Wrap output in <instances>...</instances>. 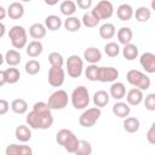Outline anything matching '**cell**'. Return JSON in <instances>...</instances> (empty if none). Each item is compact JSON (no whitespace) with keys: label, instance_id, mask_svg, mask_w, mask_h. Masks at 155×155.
<instances>
[{"label":"cell","instance_id":"obj_1","mask_svg":"<svg viewBox=\"0 0 155 155\" xmlns=\"http://www.w3.org/2000/svg\"><path fill=\"white\" fill-rule=\"evenodd\" d=\"M27 125L33 130H47L53 125L51 109L45 102H36L25 117Z\"/></svg>","mask_w":155,"mask_h":155},{"label":"cell","instance_id":"obj_2","mask_svg":"<svg viewBox=\"0 0 155 155\" xmlns=\"http://www.w3.org/2000/svg\"><path fill=\"white\" fill-rule=\"evenodd\" d=\"M56 142L62 145L68 153H71L74 154L76 148H78V144H79V139L78 137L75 136V133L68 128H62L57 132L56 134Z\"/></svg>","mask_w":155,"mask_h":155},{"label":"cell","instance_id":"obj_3","mask_svg":"<svg viewBox=\"0 0 155 155\" xmlns=\"http://www.w3.org/2000/svg\"><path fill=\"white\" fill-rule=\"evenodd\" d=\"M126 80L131 86H133L134 88H138L140 91L148 90L150 87V84H151L150 78L137 69L128 70L126 74Z\"/></svg>","mask_w":155,"mask_h":155},{"label":"cell","instance_id":"obj_4","mask_svg":"<svg viewBox=\"0 0 155 155\" xmlns=\"http://www.w3.org/2000/svg\"><path fill=\"white\" fill-rule=\"evenodd\" d=\"M70 101H71V104L75 109H86L90 104V93H88V90L87 87L85 86H78L73 90L71 92V96H70Z\"/></svg>","mask_w":155,"mask_h":155},{"label":"cell","instance_id":"obj_5","mask_svg":"<svg viewBox=\"0 0 155 155\" xmlns=\"http://www.w3.org/2000/svg\"><path fill=\"white\" fill-rule=\"evenodd\" d=\"M8 39L15 48H24L28 44V35L27 30L22 25H13L8 30Z\"/></svg>","mask_w":155,"mask_h":155},{"label":"cell","instance_id":"obj_6","mask_svg":"<svg viewBox=\"0 0 155 155\" xmlns=\"http://www.w3.org/2000/svg\"><path fill=\"white\" fill-rule=\"evenodd\" d=\"M68 102H69L68 93L64 90H57L53 93H51V96L48 97L47 105L51 110H61L68 105Z\"/></svg>","mask_w":155,"mask_h":155},{"label":"cell","instance_id":"obj_7","mask_svg":"<svg viewBox=\"0 0 155 155\" xmlns=\"http://www.w3.org/2000/svg\"><path fill=\"white\" fill-rule=\"evenodd\" d=\"M101 115H102V110L99 108H97V107L87 108L79 116V124L85 128H90V127L94 126V124L99 120Z\"/></svg>","mask_w":155,"mask_h":155},{"label":"cell","instance_id":"obj_8","mask_svg":"<svg viewBox=\"0 0 155 155\" xmlns=\"http://www.w3.org/2000/svg\"><path fill=\"white\" fill-rule=\"evenodd\" d=\"M65 67H67L68 75L73 79H76V78H80L84 71V61L80 56L71 54L68 57L65 62Z\"/></svg>","mask_w":155,"mask_h":155},{"label":"cell","instance_id":"obj_9","mask_svg":"<svg viewBox=\"0 0 155 155\" xmlns=\"http://www.w3.org/2000/svg\"><path fill=\"white\" fill-rule=\"evenodd\" d=\"M92 13L99 19H108L113 16L114 13V6L110 1L108 0H102L99 2H97V5L93 7V10H91Z\"/></svg>","mask_w":155,"mask_h":155},{"label":"cell","instance_id":"obj_10","mask_svg":"<svg viewBox=\"0 0 155 155\" xmlns=\"http://www.w3.org/2000/svg\"><path fill=\"white\" fill-rule=\"evenodd\" d=\"M48 84L52 87H61L65 79V71L63 68L51 67L48 69Z\"/></svg>","mask_w":155,"mask_h":155},{"label":"cell","instance_id":"obj_11","mask_svg":"<svg viewBox=\"0 0 155 155\" xmlns=\"http://www.w3.org/2000/svg\"><path fill=\"white\" fill-rule=\"evenodd\" d=\"M119 78V70L114 67H99L98 81L101 82H115Z\"/></svg>","mask_w":155,"mask_h":155},{"label":"cell","instance_id":"obj_12","mask_svg":"<svg viewBox=\"0 0 155 155\" xmlns=\"http://www.w3.org/2000/svg\"><path fill=\"white\" fill-rule=\"evenodd\" d=\"M139 64L147 73L149 74L155 73V54L153 52L142 53L139 57Z\"/></svg>","mask_w":155,"mask_h":155},{"label":"cell","instance_id":"obj_13","mask_svg":"<svg viewBox=\"0 0 155 155\" xmlns=\"http://www.w3.org/2000/svg\"><path fill=\"white\" fill-rule=\"evenodd\" d=\"M5 155H33V149L25 144H10L5 149Z\"/></svg>","mask_w":155,"mask_h":155},{"label":"cell","instance_id":"obj_14","mask_svg":"<svg viewBox=\"0 0 155 155\" xmlns=\"http://www.w3.org/2000/svg\"><path fill=\"white\" fill-rule=\"evenodd\" d=\"M144 99V94H143V91L138 90V88H131L127 93H126V103L128 105H139Z\"/></svg>","mask_w":155,"mask_h":155},{"label":"cell","instance_id":"obj_15","mask_svg":"<svg viewBox=\"0 0 155 155\" xmlns=\"http://www.w3.org/2000/svg\"><path fill=\"white\" fill-rule=\"evenodd\" d=\"M6 12L11 19H19L24 15V6H23V4L15 1L8 5V7L6 8Z\"/></svg>","mask_w":155,"mask_h":155},{"label":"cell","instance_id":"obj_16","mask_svg":"<svg viewBox=\"0 0 155 155\" xmlns=\"http://www.w3.org/2000/svg\"><path fill=\"white\" fill-rule=\"evenodd\" d=\"M109 96L111 98H114L115 101H121L126 96V87H125V85L122 82H120V81L113 82L111 86H110Z\"/></svg>","mask_w":155,"mask_h":155},{"label":"cell","instance_id":"obj_17","mask_svg":"<svg viewBox=\"0 0 155 155\" xmlns=\"http://www.w3.org/2000/svg\"><path fill=\"white\" fill-rule=\"evenodd\" d=\"M111 111H113V114H114L115 116H117V117H120V119H126V117L130 115V113H131V108H130V105H128L126 102L119 101V102H116V103L113 105Z\"/></svg>","mask_w":155,"mask_h":155},{"label":"cell","instance_id":"obj_18","mask_svg":"<svg viewBox=\"0 0 155 155\" xmlns=\"http://www.w3.org/2000/svg\"><path fill=\"white\" fill-rule=\"evenodd\" d=\"M84 59L90 64H97L102 59V52L97 47H87L84 51Z\"/></svg>","mask_w":155,"mask_h":155},{"label":"cell","instance_id":"obj_19","mask_svg":"<svg viewBox=\"0 0 155 155\" xmlns=\"http://www.w3.org/2000/svg\"><path fill=\"white\" fill-rule=\"evenodd\" d=\"M109 99H110V96L107 91L104 90H98L93 93V97H92V101H93V104L97 107V108H103L105 107L108 103H109Z\"/></svg>","mask_w":155,"mask_h":155},{"label":"cell","instance_id":"obj_20","mask_svg":"<svg viewBox=\"0 0 155 155\" xmlns=\"http://www.w3.org/2000/svg\"><path fill=\"white\" fill-rule=\"evenodd\" d=\"M15 136L17 140L22 143H27L31 139V130L27 125H19L15 130Z\"/></svg>","mask_w":155,"mask_h":155},{"label":"cell","instance_id":"obj_21","mask_svg":"<svg viewBox=\"0 0 155 155\" xmlns=\"http://www.w3.org/2000/svg\"><path fill=\"white\" fill-rule=\"evenodd\" d=\"M25 51H27V54L31 58H35V57H39L42 51H44V46L41 44V41H38V40H33L30 41L29 44H27L25 46Z\"/></svg>","mask_w":155,"mask_h":155},{"label":"cell","instance_id":"obj_22","mask_svg":"<svg viewBox=\"0 0 155 155\" xmlns=\"http://www.w3.org/2000/svg\"><path fill=\"white\" fill-rule=\"evenodd\" d=\"M116 16L120 21L126 22L130 21L133 16V8L130 4H121L116 10Z\"/></svg>","mask_w":155,"mask_h":155},{"label":"cell","instance_id":"obj_23","mask_svg":"<svg viewBox=\"0 0 155 155\" xmlns=\"http://www.w3.org/2000/svg\"><path fill=\"white\" fill-rule=\"evenodd\" d=\"M46 33H47V29L41 23H34L29 28V35L38 41H40V39H44L46 36Z\"/></svg>","mask_w":155,"mask_h":155},{"label":"cell","instance_id":"obj_24","mask_svg":"<svg viewBox=\"0 0 155 155\" xmlns=\"http://www.w3.org/2000/svg\"><path fill=\"white\" fill-rule=\"evenodd\" d=\"M116 38H117V41L124 46L127 44H131L132 38H133L132 29L128 27H121L116 33Z\"/></svg>","mask_w":155,"mask_h":155},{"label":"cell","instance_id":"obj_25","mask_svg":"<svg viewBox=\"0 0 155 155\" xmlns=\"http://www.w3.org/2000/svg\"><path fill=\"white\" fill-rule=\"evenodd\" d=\"M62 24H63V22H62L59 16L50 15V16H47L45 18V24L44 25H45L46 29H48L51 31H56V30H58L62 27Z\"/></svg>","mask_w":155,"mask_h":155},{"label":"cell","instance_id":"obj_26","mask_svg":"<svg viewBox=\"0 0 155 155\" xmlns=\"http://www.w3.org/2000/svg\"><path fill=\"white\" fill-rule=\"evenodd\" d=\"M65 30L70 31V33H75V31H79L80 28H81V21L75 17V16H70V17H67L64 19V23H63Z\"/></svg>","mask_w":155,"mask_h":155},{"label":"cell","instance_id":"obj_27","mask_svg":"<svg viewBox=\"0 0 155 155\" xmlns=\"http://www.w3.org/2000/svg\"><path fill=\"white\" fill-rule=\"evenodd\" d=\"M140 127V122L134 116H127L124 119V130L128 133H136Z\"/></svg>","mask_w":155,"mask_h":155},{"label":"cell","instance_id":"obj_28","mask_svg":"<svg viewBox=\"0 0 155 155\" xmlns=\"http://www.w3.org/2000/svg\"><path fill=\"white\" fill-rule=\"evenodd\" d=\"M10 107H11V110L13 113L19 114V115L25 114L28 111V103L23 98H16V99H13L11 102V105Z\"/></svg>","mask_w":155,"mask_h":155},{"label":"cell","instance_id":"obj_29","mask_svg":"<svg viewBox=\"0 0 155 155\" xmlns=\"http://www.w3.org/2000/svg\"><path fill=\"white\" fill-rule=\"evenodd\" d=\"M4 75H5V80H6V84H10V85H13V84H17L19 81V78H21V73L17 68L15 67H11V68H7L4 70Z\"/></svg>","mask_w":155,"mask_h":155},{"label":"cell","instance_id":"obj_30","mask_svg":"<svg viewBox=\"0 0 155 155\" xmlns=\"http://www.w3.org/2000/svg\"><path fill=\"white\" fill-rule=\"evenodd\" d=\"M116 34V28L113 23H104L99 27V36L102 39H111Z\"/></svg>","mask_w":155,"mask_h":155},{"label":"cell","instance_id":"obj_31","mask_svg":"<svg viewBox=\"0 0 155 155\" xmlns=\"http://www.w3.org/2000/svg\"><path fill=\"white\" fill-rule=\"evenodd\" d=\"M4 58H5V62L10 67H16L22 61V56H21V53L17 50H8L6 52V54L4 56Z\"/></svg>","mask_w":155,"mask_h":155},{"label":"cell","instance_id":"obj_32","mask_svg":"<svg viewBox=\"0 0 155 155\" xmlns=\"http://www.w3.org/2000/svg\"><path fill=\"white\" fill-rule=\"evenodd\" d=\"M59 10H61V13L67 16V17H70L75 13L76 11V5H75V1L73 0H64L61 2L59 5Z\"/></svg>","mask_w":155,"mask_h":155},{"label":"cell","instance_id":"obj_33","mask_svg":"<svg viewBox=\"0 0 155 155\" xmlns=\"http://www.w3.org/2000/svg\"><path fill=\"white\" fill-rule=\"evenodd\" d=\"M138 53H139V51H138L137 45H134L132 42L125 45L122 48V54L127 61H134L138 57Z\"/></svg>","mask_w":155,"mask_h":155},{"label":"cell","instance_id":"obj_34","mask_svg":"<svg viewBox=\"0 0 155 155\" xmlns=\"http://www.w3.org/2000/svg\"><path fill=\"white\" fill-rule=\"evenodd\" d=\"M81 21V24H84L86 28H94L97 27V24L101 22L93 13L92 11H87L82 15V18L80 19Z\"/></svg>","mask_w":155,"mask_h":155},{"label":"cell","instance_id":"obj_35","mask_svg":"<svg viewBox=\"0 0 155 155\" xmlns=\"http://www.w3.org/2000/svg\"><path fill=\"white\" fill-rule=\"evenodd\" d=\"M133 15H134V17H136V19L138 22L144 23V22H148L150 19L151 11L148 7H145V6H140V7H138L136 10V12H133Z\"/></svg>","mask_w":155,"mask_h":155},{"label":"cell","instance_id":"obj_36","mask_svg":"<svg viewBox=\"0 0 155 155\" xmlns=\"http://www.w3.org/2000/svg\"><path fill=\"white\" fill-rule=\"evenodd\" d=\"M74 154L75 155H91L92 154L91 143L87 140H84V139H79V144H78V148Z\"/></svg>","mask_w":155,"mask_h":155},{"label":"cell","instance_id":"obj_37","mask_svg":"<svg viewBox=\"0 0 155 155\" xmlns=\"http://www.w3.org/2000/svg\"><path fill=\"white\" fill-rule=\"evenodd\" d=\"M24 69H25V73L29 74V75H36L40 69H41V65L39 63V61L36 59H29L25 65H24Z\"/></svg>","mask_w":155,"mask_h":155},{"label":"cell","instance_id":"obj_38","mask_svg":"<svg viewBox=\"0 0 155 155\" xmlns=\"http://www.w3.org/2000/svg\"><path fill=\"white\" fill-rule=\"evenodd\" d=\"M104 52H105V54L108 57L114 58V57L119 56V53H120V46H119V44H116L114 41L107 42L105 46H104Z\"/></svg>","mask_w":155,"mask_h":155},{"label":"cell","instance_id":"obj_39","mask_svg":"<svg viewBox=\"0 0 155 155\" xmlns=\"http://www.w3.org/2000/svg\"><path fill=\"white\" fill-rule=\"evenodd\" d=\"M48 62H50L51 67L62 68L64 64V58L59 52H51L48 54Z\"/></svg>","mask_w":155,"mask_h":155},{"label":"cell","instance_id":"obj_40","mask_svg":"<svg viewBox=\"0 0 155 155\" xmlns=\"http://www.w3.org/2000/svg\"><path fill=\"white\" fill-rule=\"evenodd\" d=\"M98 73H99V67L97 64H90L85 69V75L90 81H98Z\"/></svg>","mask_w":155,"mask_h":155},{"label":"cell","instance_id":"obj_41","mask_svg":"<svg viewBox=\"0 0 155 155\" xmlns=\"http://www.w3.org/2000/svg\"><path fill=\"white\" fill-rule=\"evenodd\" d=\"M144 105H145L147 110L155 111V93H149L148 96H145Z\"/></svg>","mask_w":155,"mask_h":155},{"label":"cell","instance_id":"obj_42","mask_svg":"<svg viewBox=\"0 0 155 155\" xmlns=\"http://www.w3.org/2000/svg\"><path fill=\"white\" fill-rule=\"evenodd\" d=\"M147 140L150 144H155V124H151L147 132Z\"/></svg>","mask_w":155,"mask_h":155},{"label":"cell","instance_id":"obj_43","mask_svg":"<svg viewBox=\"0 0 155 155\" xmlns=\"http://www.w3.org/2000/svg\"><path fill=\"white\" fill-rule=\"evenodd\" d=\"M75 5L80 7L81 10H88L92 6V0H78Z\"/></svg>","mask_w":155,"mask_h":155},{"label":"cell","instance_id":"obj_44","mask_svg":"<svg viewBox=\"0 0 155 155\" xmlns=\"http://www.w3.org/2000/svg\"><path fill=\"white\" fill-rule=\"evenodd\" d=\"M10 109V103L6 99L0 98V115H5Z\"/></svg>","mask_w":155,"mask_h":155},{"label":"cell","instance_id":"obj_45","mask_svg":"<svg viewBox=\"0 0 155 155\" xmlns=\"http://www.w3.org/2000/svg\"><path fill=\"white\" fill-rule=\"evenodd\" d=\"M7 16V12H6V8L4 7V6H1L0 5V22L2 21V19H5V17Z\"/></svg>","mask_w":155,"mask_h":155},{"label":"cell","instance_id":"obj_46","mask_svg":"<svg viewBox=\"0 0 155 155\" xmlns=\"http://www.w3.org/2000/svg\"><path fill=\"white\" fill-rule=\"evenodd\" d=\"M5 84H6V80H5L4 70H0V87H2V86H4Z\"/></svg>","mask_w":155,"mask_h":155},{"label":"cell","instance_id":"obj_47","mask_svg":"<svg viewBox=\"0 0 155 155\" xmlns=\"http://www.w3.org/2000/svg\"><path fill=\"white\" fill-rule=\"evenodd\" d=\"M5 33H6V27H5V24H4V23H1V22H0V39L5 35Z\"/></svg>","mask_w":155,"mask_h":155},{"label":"cell","instance_id":"obj_48","mask_svg":"<svg viewBox=\"0 0 155 155\" xmlns=\"http://www.w3.org/2000/svg\"><path fill=\"white\" fill-rule=\"evenodd\" d=\"M4 62H5V58H4V56H2V53L0 52V65H1V64H2Z\"/></svg>","mask_w":155,"mask_h":155}]
</instances>
